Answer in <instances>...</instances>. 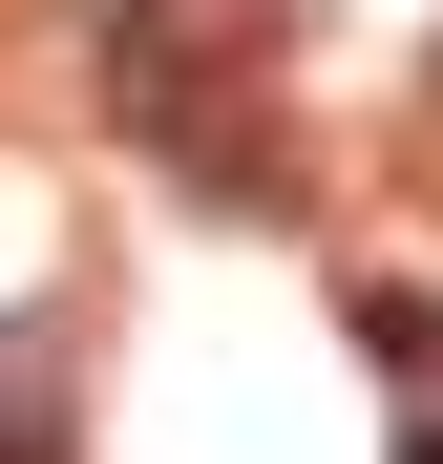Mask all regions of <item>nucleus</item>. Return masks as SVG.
I'll list each match as a JSON object with an SVG mask.
<instances>
[{"label":"nucleus","instance_id":"2","mask_svg":"<svg viewBox=\"0 0 443 464\" xmlns=\"http://www.w3.org/2000/svg\"><path fill=\"white\" fill-rule=\"evenodd\" d=\"M401 464H443V422H422V443H401Z\"/></svg>","mask_w":443,"mask_h":464},{"label":"nucleus","instance_id":"1","mask_svg":"<svg viewBox=\"0 0 443 464\" xmlns=\"http://www.w3.org/2000/svg\"><path fill=\"white\" fill-rule=\"evenodd\" d=\"M0 464H63V338L0 317Z\"/></svg>","mask_w":443,"mask_h":464}]
</instances>
